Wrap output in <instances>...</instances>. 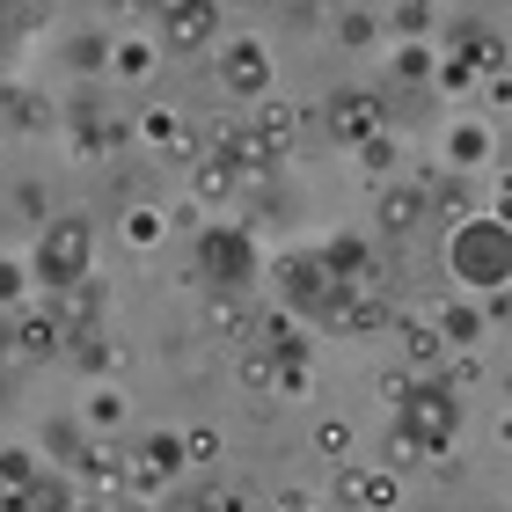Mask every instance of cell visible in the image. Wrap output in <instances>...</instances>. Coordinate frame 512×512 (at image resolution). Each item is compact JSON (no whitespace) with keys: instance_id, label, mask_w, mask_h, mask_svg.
<instances>
[{"instance_id":"cell-8","label":"cell","mask_w":512,"mask_h":512,"mask_svg":"<svg viewBox=\"0 0 512 512\" xmlns=\"http://www.w3.org/2000/svg\"><path fill=\"white\" fill-rule=\"evenodd\" d=\"M337 505L395 512V505H403V476H395V469H366V461H337Z\"/></svg>"},{"instance_id":"cell-13","label":"cell","mask_w":512,"mask_h":512,"mask_svg":"<svg viewBox=\"0 0 512 512\" xmlns=\"http://www.w3.org/2000/svg\"><path fill=\"white\" fill-rule=\"evenodd\" d=\"M395 344H403V374H417V381H432L439 374V366H447V337H439L432 330V322H403V315H395Z\"/></svg>"},{"instance_id":"cell-40","label":"cell","mask_w":512,"mask_h":512,"mask_svg":"<svg viewBox=\"0 0 512 512\" xmlns=\"http://www.w3.org/2000/svg\"><path fill=\"white\" fill-rule=\"evenodd\" d=\"M161 512H213V498H205V491H176Z\"/></svg>"},{"instance_id":"cell-28","label":"cell","mask_w":512,"mask_h":512,"mask_svg":"<svg viewBox=\"0 0 512 512\" xmlns=\"http://www.w3.org/2000/svg\"><path fill=\"white\" fill-rule=\"evenodd\" d=\"M432 447H417V439L403 432V425H388V454H381V469H395V476H403V469H432Z\"/></svg>"},{"instance_id":"cell-33","label":"cell","mask_w":512,"mask_h":512,"mask_svg":"<svg viewBox=\"0 0 512 512\" xmlns=\"http://www.w3.org/2000/svg\"><path fill=\"white\" fill-rule=\"evenodd\" d=\"M139 139H147V147H161V154H169L176 139H183V118H176V110H139Z\"/></svg>"},{"instance_id":"cell-20","label":"cell","mask_w":512,"mask_h":512,"mask_svg":"<svg viewBox=\"0 0 512 512\" xmlns=\"http://www.w3.org/2000/svg\"><path fill=\"white\" fill-rule=\"evenodd\" d=\"M432 330L447 337V352H454V344H483V337H491V322H483L476 300H447V308L432 315Z\"/></svg>"},{"instance_id":"cell-37","label":"cell","mask_w":512,"mask_h":512,"mask_svg":"<svg viewBox=\"0 0 512 512\" xmlns=\"http://www.w3.org/2000/svg\"><path fill=\"white\" fill-rule=\"evenodd\" d=\"M205 322H213L220 337L242 344V322H249V300H205Z\"/></svg>"},{"instance_id":"cell-38","label":"cell","mask_w":512,"mask_h":512,"mask_svg":"<svg viewBox=\"0 0 512 512\" xmlns=\"http://www.w3.org/2000/svg\"><path fill=\"white\" fill-rule=\"evenodd\" d=\"M410 388H417V374H403V366H388V374L374 381V395H381V403H388V417H395V410H403V403H410Z\"/></svg>"},{"instance_id":"cell-30","label":"cell","mask_w":512,"mask_h":512,"mask_svg":"<svg viewBox=\"0 0 512 512\" xmlns=\"http://www.w3.org/2000/svg\"><path fill=\"white\" fill-rule=\"evenodd\" d=\"M381 30H395L403 44H417V37L432 30V0H395V15L381 22Z\"/></svg>"},{"instance_id":"cell-39","label":"cell","mask_w":512,"mask_h":512,"mask_svg":"<svg viewBox=\"0 0 512 512\" xmlns=\"http://www.w3.org/2000/svg\"><path fill=\"white\" fill-rule=\"evenodd\" d=\"M205 498H213V512H256V498L242 483H220V491H205Z\"/></svg>"},{"instance_id":"cell-4","label":"cell","mask_w":512,"mask_h":512,"mask_svg":"<svg viewBox=\"0 0 512 512\" xmlns=\"http://www.w3.org/2000/svg\"><path fill=\"white\" fill-rule=\"evenodd\" d=\"M271 271H278V286H271L278 300H271V308H286V315L300 322V330H308V322H322V315H330V300L344 293L337 278L322 271V256H315V249H286Z\"/></svg>"},{"instance_id":"cell-22","label":"cell","mask_w":512,"mask_h":512,"mask_svg":"<svg viewBox=\"0 0 512 512\" xmlns=\"http://www.w3.org/2000/svg\"><path fill=\"white\" fill-rule=\"evenodd\" d=\"M176 447H183V469H205V476H213L220 454H227V432H220V425H191V432H176Z\"/></svg>"},{"instance_id":"cell-2","label":"cell","mask_w":512,"mask_h":512,"mask_svg":"<svg viewBox=\"0 0 512 512\" xmlns=\"http://www.w3.org/2000/svg\"><path fill=\"white\" fill-rule=\"evenodd\" d=\"M88 271H96V220L88 213H52L30 242V286H44L59 300L66 286H81Z\"/></svg>"},{"instance_id":"cell-35","label":"cell","mask_w":512,"mask_h":512,"mask_svg":"<svg viewBox=\"0 0 512 512\" xmlns=\"http://www.w3.org/2000/svg\"><path fill=\"white\" fill-rule=\"evenodd\" d=\"M37 476V447H0V491H22Z\"/></svg>"},{"instance_id":"cell-44","label":"cell","mask_w":512,"mask_h":512,"mask_svg":"<svg viewBox=\"0 0 512 512\" xmlns=\"http://www.w3.org/2000/svg\"><path fill=\"white\" fill-rule=\"evenodd\" d=\"M0 352H8V315H0Z\"/></svg>"},{"instance_id":"cell-34","label":"cell","mask_w":512,"mask_h":512,"mask_svg":"<svg viewBox=\"0 0 512 512\" xmlns=\"http://www.w3.org/2000/svg\"><path fill=\"white\" fill-rule=\"evenodd\" d=\"M432 59H439V44H403V52L388 59V74H395V81H425Z\"/></svg>"},{"instance_id":"cell-5","label":"cell","mask_w":512,"mask_h":512,"mask_svg":"<svg viewBox=\"0 0 512 512\" xmlns=\"http://www.w3.org/2000/svg\"><path fill=\"white\" fill-rule=\"evenodd\" d=\"M395 425H403L417 447L447 454V447H454V432H461V395H454L447 381H417V388H410V403L395 410Z\"/></svg>"},{"instance_id":"cell-27","label":"cell","mask_w":512,"mask_h":512,"mask_svg":"<svg viewBox=\"0 0 512 512\" xmlns=\"http://www.w3.org/2000/svg\"><path fill=\"white\" fill-rule=\"evenodd\" d=\"M352 447H359L352 417H322V425H315V454H322V461H359Z\"/></svg>"},{"instance_id":"cell-23","label":"cell","mask_w":512,"mask_h":512,"mask_svg":"<svg viewBox=\"0 0 512 512\" xmlns=\"http://www.w3.org/2000/svg\"><path fill=\"white\" fill-rule=\"evenodd\" d=\"M381 15H366V8H344L337 15V44H344V52H381Z\"/></svg>"},{"instance_id":"cell-26","label":"cell","mask_w":512,"mask_h":512,"mask_svg":"<svg viewBox=\"0 0 512 512\" xmlns=\"http://www.w3.org/2000/svg\"><path fill=\"white\" fill-rule=\"evenodd\" d=\"M118 235H125V249H154L161 235H169V213H161V205H132Z\"/></svg>"},{"instance_id":"cell-32","label":"cell","mask_w":512,"mask_h":512,"mask_svg":"<svg viewBox=\"0 0 512 512\" xmlns=\"http://www.w3.org/2000/svg\"><path fill=\"white\" fill-rule=\"evenodd\" d=\"M315 388V359H271V395H308Z\"/></svg>"},{"instance_id":"cell-15","label":"cell","mask_w":512,"mask_h":512,"mask_svg":"<svg viewBox=\"0 0 512 512\" xmlns=\"http://www.w3.org/2000/svg\"><path fill=\"white\" fill-rule=\"evenodd\" d=\"M381 235L388 242H403V235H417V227H425L432 213H425V191H417V183H381Z\"/></svg>"},{"instance_id":"cell-1","label":"cell","mask_w":512,"mask_h":512,"mask_svg":"<svg viewBox=\"0 0 512 512\" xmlns=\"http://www.w3.org/2000/svg\"><path fill=\"white\" fill-rule=\"evenodd\" d=\"M191 278L205 286V300H249L264 278V249L242 220H205L191 235Z\"/></svg>"},{"instance_id":"cell-3","label":"cell","mask_w":512,"mask_h":512,"mask_svg":"<svg viewBox=\"0 0 512 512\" xmlns=\"http://www.w3.org/2000/svg\"><path fill=\"white\" fill-rule=\"evenodd\" d=\"M505 264H512V249H505V220L498 213H469V220L447 227V278H461L476 300L505 293Z\"/></svg>"},{"instance_id":"cell-24","label":"cell","mask_w":512,"mask_h":512,"mask_svg":"<svg viewBox=\"0 0 512 512\" xmlns=\"http://www.w3.org/2000/svg\"><path fill=\"white\" fill-rule=\"evenodd\" d=\"M66 66H74L81 81H96L103 66H110V37H103V30H81V37H66Z\"/></svg>"},{"instance_id":"cell-10","label":"cell","mask_w":512,"mask_h":512,"mask_svg":"<svg viewBox=\"0 0 512 512\" xmlns=\"http://www.w3.org/2000/svg\"><path fill=\"white\" fill-rule=\"evenodd\" d=\"M0 125L22 132V139H44V132H59V103L44 96V88H30V81H8L0 88Z\"/></svg>"},{"instance_id":"cell-17","label":"cell","mask_w":512,"mask_h":512,"mask_svg":"<svg viewBox=\"0 0 512 512\" xmlns=\"http://www.w3.org/2000/svg\"><path fill=\"white\" fill-rule=\"evenodd\" d=\"M81 483H96V491H118V476H125V447L118 439H81V454L66 461Z\"/></svg>"},{"instance_id":"cell-16","label":"cell","mask_w":512,"mask_h":512,"mask_svg":"<svg viewBox=\"0 0 512 512\" xmlns=\"http://www.w3.org/2000/svg\"><path fill=\"white\" fill-rule=\"evenodd\" d=\"M491 154H498V139H491L483 118H454L447 139H439V161H447V169H476V161H491Z\"/></svg>"},{"instance_id":"cell-21","label":"cell","mask_w":512,"mask_h":512,"mask_svg":"<svg viewBox=\"0 0 512 512\" xmlns=\"http://www.w3.org/2000/svg\"><path fill=\"white\" fill-rule=\"evenodd\" d=\"M118 425H125V395L110 388V381H96V388L81 395V432L103 439V432H118Z\"/></svg>"},{"instance_id":"cell-43","label":"cell","mask_w":512,"mask_h":512,"mask_svg":"<svg viewBox=\"0 0 512 512\" xmlns=\"http://www.w3.org/2000/svg\"><path fill=\"white\" fill-rule=\"evenodd\" d=\"M110 15H147V0H103Z\"/></svg>"},{"instance_id":"cell-6","label":"cell","mask_w":512,"mask_h":512,"mask_svg":"<svg viewBox=\"0 0 512 512\" xmlns=\"http://www.w3.org/2000/svg\"><path fill=\"white\" fill-rule=\"evenodd\" d=\"M213 74H220V88L235 103L271 96V44L264 37H220L213 44Z\"/></svg>"},{"instance_id":"cell-18","label":"cell","mask_w":512,"mask_h":512,"mask_svg":"<svg viewBox=\"0 0 512 512\" xmlns=\"http://www.w3.org/2000/svg\"><path fill=\"white\" fill-rule=\"evenodd\" d=\"M235 191H242V183H235V169H227V161H213V154H198V161H191V205H198V213L227 205Z\"/></svg>"},{"instance_id":"cell-11","label":"cell","mask_w":512,"mask_h":512,"mask_svg":"<svg viewBox=\"0 0 512 512\" xmlns=\"http://www.w3.org/2000/svg\"><path fill=\"white\" fill-rule=\"evenodd\" d=\"M322 322H330V330H344V337H388V330H395V308H388L374 286H366V293H337Z\"/></svg>"},{"instance_id":"cell-25","label":"cell","mask_w":512,"mask_h":512,"mask_svg":"<svg viewBox=\"0 0 512 512\" xmlns=\"http://www.w3.org/2000/svg\"><path fill=\"white\" fill-rule=\"evenodd\" d=\"M154 59H161L154 44H147V37H132V44H110V66H103V74H118V81H147V74H154Z\"/></svg>"},{"instance_id":"cell-12","label":"cell","mask_w":512,"mask_h":512,"mask_svg":"<svg viewBox=\"0 0 512 512\" xmlns=\"http://www.w3.org/2000/svg\"><path fill=\"white\" fill-rule=\"evenodd\" d=\"M315 256H322V271H330L344 293H366V286H374V242H366V235H330Z\"/></svg>"},{"instance_id":"cell-7","label":"cell","mask_w":512,"mask_h":512,"mask_svg":"<svg viewBox=\"0 0 512 512\" xmlns=\"http://www.w3.org/2000/svg\"><path fill=\"white\" fill-rule=\"evenodd\" d=\"M59 352H66L59 308H15V322H8V359L15 366H52Z\"/></svg>"},{"instance_id":"cell-19","label":"cell","mask_w":512,"mask_h":512,"mask_svg":"<svg viewBox=\"0 0 512 512\" xmlns=\"http://www.w3.org/2000/svg\"><path fill=\"white\" fill-rule=\"evenodd\" d=\"M352 154H359V176L374 183V191H381V183H395V169H403V139H395L388 125H381L374 139H359Z\"/></svg>"},{"instance_id":"cell-31","label":"cell","mask_w":512,"mask_h":512,"mask_svg":"<svg viewBox=\"0 0 512 512\" xmlns=\"http://www.w3.org/2000/svg\"><path fill=\"white\" fill-rule=\"evenodd\" d=\"M30 300V264L22 256H0V315H15Z\"/></svg>"},{"instance_id":"cell-42","label":"cell","mask_w":512,"mask_h":512,"mask_svg":"<svg viewBox=\"0 0 512 512\" xmlns=\"http://www.w3.org/2000/svg\"><path fill=\"white\" fill-rule=\"evenodd\" d=\"M66 512H118V505H110V498H74Z\"/></svg>"},{"instance_id":"cell-41","label":"cell","mask_w":512,"mask_h":512,"mask_svg":"<svg viewBox=\"0 0 512 512\" xmlns=\"http://www.w3.org/2000/svg\"><path fill=\"white\" fill-rule=\"evenodd\" d=\"M271 512H315V498H308V491H278V505H271Z\"/></svg>"},{"instance_id":"cell-14","label":"cell","mask_w":512,"mask_h":512,"mask_svg":"<svg viewBox=\"0 0 512 512\" xmlns=\"http://www.w3.org/2000/svg\"><path fill=\"white\" fill-rule=\"evenodd\" d=\"M300 125H308V118H300V103H278V96H256V110H249V132L264 139V147H271L278 161L293 154V139H300Z\"/></svg>"},{"instance_id":"cell-9","label":"cell","mask_w":512,"mask_h":512,"mask_svg":"<svg viewBox=\"0 0 512 512\" xmlns=\"http://www.w3.org/2000/svg\"><path fill=\"white\" fill-rule=\"evenodd\" d=\"M322 132H330L337 147L374 139V132H381V96H374V88H337V96L322 103Z\"/></svg>"},{"instance_id":"cell-29","label":"cell","mask_w":512,"mask_h":512,"mask_svg":"<svg viewBox=\"0 0 512 512\" xmlns=\"http://www.w3.org/2000/svg\"><path fill=\"white\" fill-rule=\"evenodd\" d=\"M8 213H15V227H44V220H52L44 183H15V191H8Z\"/></svg>"},{"instance_id":"cell-36","label":"cell","mask_w":512,"mask_h":512,"mask_svg":"<svg viewBox=\"0 0 512 512\" xmlns=\"http://www.w3.org/2000/svg\"><path fill=\"white\" fill-rule=\"evenodd\" d=\"M235 381L256 395V403H264V395H271V352H249V344H242V366H235Z\"/></svg>"}]
</instances>
